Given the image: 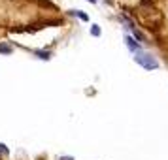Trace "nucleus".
Here are the masks:
<instances>
[{
  "instance_id": "obj_1",
  "label": "nucleus",
  "mask_w": 168,
  "mask_h": 160,
  "mask_svg": "<svg viewBox=\"0 0 168 160\" xmlns=\"http://www.w3.org/2000/svg\"><path fill=\"white\" fill-rule=\"evenodd\" d=\"M140 66H144L145 70H153V68H159V60H157L153 55H147V53H136V57H134Z\"/></svg>"
},
{
  "instance_id": "obj_2",
  "label": "nucleus",
  "mask_w": 168,
  "mask_h": 160,
  "mask_svg": "<svg viewBox=\"0 0 168 160\" xmlns=\"http://www.w3.org/2000/svg\"><path fill=\"white\" fill-rule=\"evenodd\" d=\"M127 45H129V47H130V49H132V51H136V53H138V51H140V45H138V44H136V41H134V40H132V38H130V36H129V38H127Z\"/></svg>"
},
{
  "instance_id": "obj_3",
  "label": "nucleus",
  "mask_w": 168,
  "mask_h": 160,
  "mask_svg": "<svg viewBox=\"0 0 168 160\" xmlns=\"http://www.w3.org/2000/svg\"><path fill=\"white\" fill-rule=\"evenodd\" d=\"M0 53H12V47L6 44H0Z\"/></svg>"
},
{
  "instance_id": "obj_4",
  "label": "nucleus",
  "mask_w": 168,
  "mask_h": 160,
  "mask_svg": "<svg viewBox=\"0 0 168 160\" xmlns=\"http://www.w3.org/2000/svg\"><path fill=\"white\" fill-rule=\"evenodd\" d=\"M72 13H74V15H77V17H80L81 21H87V19H89L85 13H81V12H76V9H72Z\"/></svg>"
},
{
  "instance_id": "obj_5",
  "label": "nucleus",
  "mask_w": 168,
  "mask_h": 160,
  "mask_svg": "<svg viewBox=\"0 0 168 160\" xmlns=\"http://www.w3.org/2000/svg\"><path fill=\"white\" fill-rule=\"evenodd\" d=\"M91 34H93V36H100V28H98V25H93V27H91Z\"/></svg>"
},
{
  "instance_id": "obj_6",
  "label": "nucleus",
  "mask_w": 168,
  "mask_h": 160,
  "mask_svg": "<svg viewBox=\"0 0 168 160\" xmlns=\"http://www.w3.org/2000/svg\"><path fill=\"white\" fill-rule=\"evenodd\" d=\"M89 2H93V4H95V2H96V0H89Z\"/></svg>"
}]
</instances>
